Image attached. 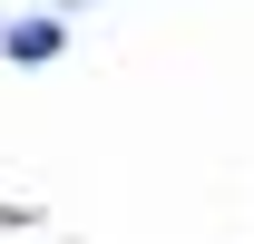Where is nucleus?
<instances>
[{"label": "nucleus", "instance_id": "1", "mask_svg": "<svg viewBox=\"0 0 254 244\" xmlns=\"http://www.w3.org/2000/svg\"><path fill=\"white\" fill-rule=\"evenodd\" d=\"M59 39H68L59 20H20V30H10V59H30V68H39V59H59Z\"/></svg>", "mask_w": 254, "mask_h": 244}]
</instances>
